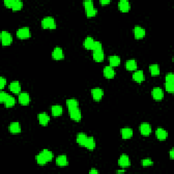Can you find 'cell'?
Wrapping results in <instances>:
<instances>
[{"mask_svg": "<svg viewBox=\"0 0 174 174\" xmlns=\"http://www.w3.org/2000/svg\"><path fill=\"white\" fill-rule=\"evenodd\" d=\"M105 57V55L103 50L101 51H93V58L95 61L101 62L103 61Z\"/></svg>", "mask_w": 174, "mask_h": 174, "instance_id": "44dd1931", "label": "cell"}, {"mask_svg": "<svg viewBox=\"0 0 174 174\" xmlns=\"http://www.w3.org/2000/svg\"><path fill=\"white\" fill-rule=\"evenodd\" d=\"M42 27L44 29H55L57 27V24L54 18L52 17H46L44 18L41 22Z\"/></svg>", "mask_w": 174, "mask_h": 174, "instance_id": "6da1fadb", "label": "cell"}, {"mask_svg": "<svg viewBox=\"0 0 174 174\" xmlns=\"http://www.w3.org/2000/svg\"><path fill=\"white\" fill-rule=\"evenodd\" d=\"M36 161L40 165H44L46 163H48V161L46 160V158H45V157L41 153H40L36 156Z\"/></svg>", "mask_w": 174, "mask_h": 174, "instance_id": "1f68e13d", "label": "cell"}, {"mask_svg": "<svg viewBox=\"0 0 174 174\" xmlns=\"http://www.w3.org/2000/svg\"><path fill=\"white\" fill-rule=\"evenodd\" d=\"M119 8L123 12H127L130 9V4L128 0H121L119 2Z\"/></svg>", "mask_w": 174, "mask_h": 174, "instance_id": "7402d4cb", "label": "cell"}, {"mask_svg": "<svg viewBox=\"0 0 174 174\" xmlns=\"http://www.w3.org/2000/svg\"><path fill=\"white\" fill-rule=\"evenodd\" d=\"M132 77L133 80L138 83L142 82L145 79L144 74L142 70H138L135 71V72L133 73Z\"/></svg>", "mask_w": 174, "mask_h": 174, "instance_id": "4fadbf2b", "label": "cell"}, {"mask_svg": "<svg viewBox=\"0 0 174 174\" xmlns=\"http://www.w3.org/2000/svg\"><path fill=\"white\" fill-rule=\"evenodd\" d=\"M1 40L3 46H9L12 42V36L9 32L3 31L1 33Z\"/></svg>", "mask_w": 174, "mask_h": 174, "instance_id": "277c9868", "label": "cell"}, {"mask_svg": "<svg viewBox=\"0 0 174 174\" xmlns=\"http://www.w3.org/2000/svg\"><path fill=\"white\" fill-rule=\"evenodd\" d=\"M84 146L90 150H94L96 146V143L94 138L93 137H87V139Z\"/></svg>", "mask_w": 174, "mask_h": 174, "instance_id": "2e32d148", "label": "cell"}, {"mask_svg": "<svg viewBox=\"0 0 174 174\" xmlns=\"http://www.w3.org/2000/svg\"><path fill=\"white\" fill-rule=\"evenodd\" d=\"M89 173H93V174H96V173H99V171L97 170L96 169H91L90 170Z\"/></svg>", "mask_w": 174, "mask_h": 174, "instance_id": "7bdbcfd3", "label": "cell"}, {"mask_svg": "<svg viewBox=\"0 0 174 174\" xmlns=\"http://www.w3.org/2000/svg\"><path fill=\"white\" fill-rule=\"evenodd\" d=\"M156 136L159 140H165L168 136V133L163 128H158L156 130Z\"/></svg>", "mask_w": 174, "mask_h": 174, "instance_id": "d6986e66", "label": "cell"}, {"mask_svg": "<svg viewBox=\"0 0 174 174\" xmlns=\"http://www.w3.org/2000/svg\"><path fill=\"white\" fill-rule=\"evenodd\" d=\"M9 89H10V91L15 93V94H18L21 91V84L18 81H13L9 85Z\"/></svg>", "mask_w": 174, "mask_h": 174, "instance_id": "9a60e30c", "label": "cell"}, {"mask_svg": "<svg viewBox=\"0 0 174 174\" xmlns=\"http://www.w3.org/2000/svg\"><path fill=\"white\" fill-rule=\"evenodd\" d=\"M40 152L45 157L46 160L48 161V162H51V161H52V159H53V154H52V152L51 150H48V149H44V150Z\"/></svg>", "mask_w": 174, "mask_h": 174, "instance_id": "4dcf8cb0", "label": "cell"}, {"mask_svg": "<svg viewBox=\"0 0 174 174\" xmlns=\"http://www.w3.org/2000/svg\"><path fill=\"white\" fill-rule=\"evenodd\" d=\"M6 85V79L4 78V77L1 76L0 78V89H3Z\"/></svg>", "mask_w": 174, "mask_h": 174, "instance_id": "60d3db41", "label": "cell"}, {"mask_svg": "<svg viewBox=\"0 0 174 174\" xmlns=\"http://www.w3.org/2000/svg\"><path fill=\"white\" fill-rule=\"evenodd\" d=\"M23 2L20 1V0H14V4L12 7V10L14 11L20 10L21 9L23 8Z\"/></svg>", "mask_w": 174, "mask_h": 174, "instance_id": "836d02e7", "label": "cell"}, {"mask_svg": "<svg viewBox=\"0 0 174 174\" xmlns=\"http://www.w3.org/2000/svg\"><path fill=\"white\" fill-rule=\"evenodd\" d=\"M14 0H5L4 5L7 8H12V6H13V4H14Z\"/></svg>", "mask_w": 174, "mask_h": 174, "instance_id": "ab89813d", "label": "cell"}, {"mask_svg": "<svg viewBox=\"0 0 174 174\" xmlns=\"http://www.w3.org/2000/svg\"><path fill=\"white\" fill-rule=\"evenodd\" d=\"M121 135L124 139H128L131 138L133 135V129L129 128V127H125L121 129Z\"/></svg>", "mask_w": 174, "mask_h": 174, "instance_id": "5bb4252c", "label": "cell"}, {"mask_svg": "<svg viewBox=\"0 0 174 174\" xmlns=\"http://www.w3.org/2000/svg\"><path fill=\"white\" fill-rule=\"evenodd\" d=\"M95 40L93 39L92 37H87L85 38V41L83 42V46L86 49H92V47L93 46V44H94Z\"/></svg>", "mask_w": 174, "mask_h": 174, "instance_id": "f1b7e54d", "label": "cell"}, {"mask_svg": "<svg viewBox=\"0 0 174 174\" xmlns=\"http://www.w3.org/2000/svg\"><path fill=\"white\" fill-rule=\"evenodd\" d=\"M38 120L40 125H42L43 126H46L47 125L48 123H49L50 117L46 113L42 112L38 114Z\"/></svg>", "mask_w": 174, "mask_h": 174, "instance_id": "ffe728a7", "label": "cell"}, {"mask_svg": "<svg viewBox=\"0 0 174 174\" xmlns=\"http://www.w3.org/2000/svg\"><path fill=\"white\" fill-rule=\"evenodd\" d=\"M93 99L95 101H100L104 96V91L100 88H95L91 90Z\"/></svg>", "mask_w": 174, "mask_h": 174, "instance_id": "9c48e42d", "label": "cell"}, {"mask_svg": "<svg viewBox=\"0 0 174 174\" xmlns=\"http://www.w3.org/2000/svg\"><path fill=\"white\" fill-rule=\"evenodd\" d=\"M9 95H10L6 92L2 91L1 93H0V101H1L2 103H4L6 99H7V98L8 97Z\"/></svg>", "mask_w": 174, "mask_h": 174, "instance_id": "74e56055", "label": "cell"}, {"mask_svg": "<svg viewBox=\"0 0 174 174\" xmlns=\"http://www.w3.org/2000/svg\"><path fill=\"white\" fill-rule=\"evenodd\" d=\"M139 130H140L141 134L144 136H148L152 132L151 126L149 123H142L139 126Z\"/></svg>", "mask_w": 174, "mask_h": 174, "instance_id": "ba28073f", "label": "cell"}, {"mask_svg": "<svg viewBox=\"0 0 174 174\" xmlns=\"http://www.w3.org/2000/svg\"><path fill=\"white\" fill-rule=\"evenodd\" d=\"M18 101L23 105H27L30 103V96L27 92L21 93L18 95Z\"/></svg>", "mask_w": 174, "mask_h": 174, "instance_id": "52a82bcc", "label": "cell"}, {"mask_svg": "<svg viewBox=\"0 0 174 174\" xmlns=\"http://www.w3.org/2000/svg\"><path fill=\"white\" fill-rule=\"evenodd\" d=\"M51 112L53 116H60L63 114V108L59 105H54L51 108Z\"/></svg>", "mask_w": 174, "mask_h": 174, "instance_id": "603a6c76", "label": "cell"}, {"mask_svg": "<svg viewBox=\"0 0 174 174\" xmlns=\"http://www.w3.org/2000/svg\"><path fill=\"white\" fill-rule=\"evenodd\" d=\"M9 130L10 132L13 133V134H17L21 132V128L20 124L18 122H14L12 123L10 125H9Z\"/></svg>", "mask_w": 174, "mask_h": 174, "instance_id": "ac0fdd59", "label": "cell"}, {"mask_svg": "<svg viewBox=\"0 0 174 174\" xmlns=\"http://www.w3.org/2000/svg\"><path fill=\"white\" fill-rule=\"evenodd\" d=\"M126 172L125 169H120L117 171V173H125Z\"/></svg>", "mask_w": 174, "mask_h": 174, "instance_id": "f6af8a7d", "label": "cell"}, {"mask_svg": "<svg viewBox=\"0 0 174 174\" xmlns=\"http://www.w3.org/2000/svg\"><path fill=\"white\" fill-rule=\"evenodd\" d=\"M17 36L20 39H28L31 37V32L29 27L19 28L17 32Z\"/></svg>", "mask_w": 174, "mask_h": 174, "instance_id": "3957f363", "label": "cell"}, {"mask_svg": "<svg viewBox=\"0 0 174 174\" xmlns=\"http://www.w3.org/2000/svg\"><path fill=\"white\" fill-rule=\"evenodd\" d=\"M149 70H150L152 76H155L160 74V67L158 64L150 65V66H149Z\"/></svg>", "mask_w": 174, "mask_h": 174, "instance_id": "83f0119b", "label": "cell"}, {"mask_svg": "<svg viewBox=\"0 0 174 174\" xmlns=\"http://www.w3.org/2000/svg\"><path fill=\"white\" fill-rule=\"evenodd\" d=\"M87 139V135L84 133H79L76 136V142L81 146H84Z\"/></svg>", "mask_w": 174, "mask_h": 174, "instance_id": "4316f807", "label": "cell"}, {"mask_svg": "<svg viewBox=\"0 0 174 174\" xmlns=\"http://www.w3.org/2000/svg\"><path fill=\"white\" fill-rule=\"evenodd\" d=\"M52 57L55 60H62L64 58L63 51L61 47L57 46L53 50L52 52Z\"/></svg>", "mask_w": 174, "mask_h": 174, "instance_id": "8992f818", "label": "cell"}, {"mask_svg": "<svg viewBox=\"0 0 174 174\" xmlns=\"http://www.w3.org/2000/svg\"><path fill=\"white\" fill-rule=\"evenodd\" d=\"M70 118L72 120L79 122L82 119V112L78 108H74L71 109H68Z\"/></svg>", "mask_w": 174, "mask_h": 174, "instance_id": "7a4b0ae2", "label": "cell"}, {"mask_svg": "<svg viewBox=\"0 0 174 174\" xmlns=\"http://www.w3.org/2000/svg\"><path fill=\"white\" fill-rule=\"evenodd\" d=\"M91 50L93 51H101V50H103V48H102V44L99 41H95Z\"/></svg>", "mask_w": 174, "mask_h": 174, "instance_id": "e575fe53", "label": "cell"}, {"mask_svg": "<svg viewBox=\"0 0 174 174\" xmlns=\"http://www.w3.org/2000/svg\"><path fill=\"white\" fill-rule=\"evenodd\" d=\"M104 76L108 79H112L116 75V72L113 68V67L110 65H107L104 69Z\"/></svg>", "mask_w": 174, "mask_h": 174, "instance_id": "7c38bea8", "label": "cell"}, {"mask_svg": "<svg viewBox=\"0 0 174 174\" xmlns=\"http://www.w3.org/2000/svg\"><path fill=\"white\" fill-rule=\"evenodd\" d=\"M85 14L87 17H93L97 14V8L94 7V6H90L85 7Z\"/></svg>", "mask_w": 174, "mask_h": 174, "instance_id": "cb8c5ba5", "label": "cell"}, {"mask_svg": "<svg viewBox=\"0 0 174 174\" xmlns=\"http://www.w3.org/2000/svg\"><path fill=\"white\" fill-rule=\"evenodd\" d=\"M152 96L157 101L162 100L164 97L163 91L159 87H155L152 91Z\"/></svg>", "mask_w": 174, "mask_h": 174, "instance_id": "5b68a950", "label": "cell"}, {"mask_svg": "<svg viewBox=\"0 0 174 174\" xmlns=\"http://www.w3.org/2000/svg\"><path fill=\"white\" fill-rule=\"evenodd\" d=\"M119 165L123 168H127L129 167L130 165L129 157L125 154L121 155L119 160Z\"/></svg>", "mask_w": 174, "mask_h": 174, "instance_id": "8fae6325", "label": "cell"}, {"mask_svg": "<svg viewBox=\"0 0 174 174\" xmlns=\"http://www.w3.org/2000/svg\"><path fill=\"white\" fill-rule=\"evenodd\" d=\"M142 165L144 167H149L152 166L153 165V161L150 158H145L142 161Z\"/></svg>", "mask_w": 174, "mask_h": 174, "instance_id": "8d00e7d4", "label": "cell"}, {"mask_svg": "<svg viewBox=\"0 0 174 174\" xmlns=\"http://www.w3.org/2000/svg\"><path fill=\"white\" fill-rule=\"evenodd\" d=\"M174 151H173V149H172V150H170L169 152V157L171 158V159H173V157H174Z\"/></svg>", "mask_w": 174, "mask_h": 174, "instance_id": "ee69618b", "label": "cell"}, {"mask_svg": "<svg viewBox=\"0 0 174 174\" xmlns=\"http://www.w3.org/2000/svg\"><path fill=\"white\" fill-rule=\"evenodd\" d=\"M165 87L167 92L173 93L174 92V82H166L165 84Z\"/></svg>", "mask_w": 174, "mask_h": 174, "instance_id": "d590c367", "label": "cell"}, {"mask_svg": "<svg viewBox=\"0 0 174 174\" xmlns=\"http://www.w3.org/2000/svg\"><path fill=\"white\" fill-rule=\"evenodd\" d=\"M66 105L68 109L79 107V102L76 99H68L66 101Z\"/></svg>", "mask_w": 174, "mask_h": 174, "instance_id": "f546056e", "label": "cell"}, {"mask_svg": "<svg viewBox=\"0 0 174 174\" xmlns=\"http://www.w3.org/2000/svg\"><path fill=\"white\" fill-rule=\"evenodd\" d=\"M100 4H101L102 5H105V4H108L110 3V0H101L100 2Z\"/></svg>", "mask_w": 174, "mask_h": 174, "instance_id": "b9f144b4", "label": "cell"}, {"mask_svg": "<svg viewBox=\"0 0 174 174\" xmlns=\"http://www.w3.org/2000/svg\"><path fill=\"white\" fill-rule=\"evenodd\" d=\"M68 160L66 155H60L56 159V164L59 167H65L68 165Z\"/></svg>", "mask_w": 174, "mask_h": 174, "instance_id": "e0dca14e", "label": "cell"}, {"mask_svg": "<svg viewBox=\"0 0 174 174\" xmlns=\"http://www.w3.org/2000/svg\"><path fill=\"white\" fill-rule=\"evenodd\" d=\"M166 82H174V75L173 73L167 74L165 76Z\"/></svg>", "mask_w": 174, "mask_h": 174, "instance_id": "f35d334b", "label": "cell"}, {"mask_svg": "<svg viewBox=\"0 0 174 174\" xmlns=\"http://www.w3.org/2000/svg\"><path fill=\"white\" fill-rule=\"evenodd\" d=\"M15 103H16V101H15L14 97L10 95L4 102V104L6 108H12L15 105Z\"/></svg>", "mask_w": 174, "mask_h": 174, "instance_id": "d6a6232c", "label": "cell"}, {"mask_svg": "<svg viewBox=\"0 0 174 174\" xmlns=\"http://www.w3.org/2000/svg\"><path fill=\"white\" fill-rule=\"evenodd\" d=\"M110 65L112 67H116L120 63V58L117 55H112L108 58Z\"/></svg>", "mask_w": 174, "mask_h": 174, "instance_id": "d4e9b609", "label": "cell"}, {"mask_svg": "<svg viewBox=\"0 0 174 174\" xmlns=\"http://www.w3.org/2000/svg\"><path fill=\"white\" fill-rule=\"evenodd\" d=\"M126 69L129 71H134L137 69L138 64L135 59H129L125 63Z\"/></svg>", "mask_w": 174, "mask_h": 174, "instance_id": "484cf974", "label": "cell"}, {"mask_svg": "<svg viewBox=\"0 0 174 174\" xmlns=\"http://www.w3.org/2000/svg\"><path fill=\"white\" fill-rule=\"evenodd\" d=\"M135 39H142L146 36V30L140 26H135L133 29Z\"/></svg>", "mask_w": 174, "mask_h": 174, "instance_id": "30bf717a", "label": "cell"}]
</instances>
